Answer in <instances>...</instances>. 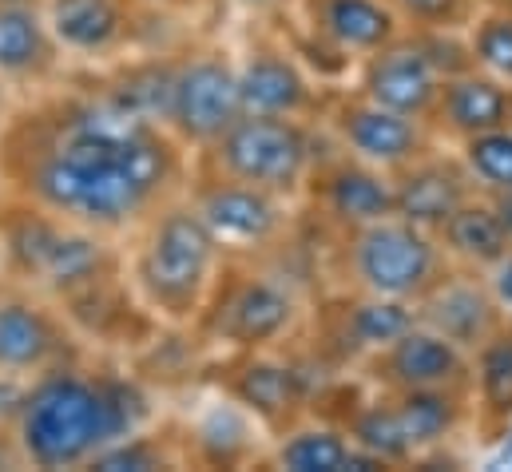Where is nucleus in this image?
Masks as SVG:
<instances>
[{"label":"nucleus","instance_id":"21","mask_svg":"<svg viewBox=\"0 0 512 472\" xmlns=\"http://www.w3.org/2000/svg\"><path fill=\"white\" fill-rule=\"evenodd\" d=\"M266 469L286 472H350V469H378L374 457H366L354 437L326 413H310L294 421L290 429L274 433L266 445Z\"/></svg>","mask_w":512,"mask_h":472},{"label":"nucleus","instance_id":"24","mask_svg":"<svg viewBox=\"0 0 512 472\" xmlns=\"http://www.w3.org/2000/svg\"><path fill=\"white\" fill-rule=\"evenodd\" d=\"M48 28L72 52H104L124 32V16L116 0H52Z\"/></svg>","mask_w":512,"mask_h":472},{"label":"nucleus","instance_id":"26","mask_svg":"<svg viewBox=\"0 0 512 472\" xmlns=\"http://www.w3.org/2000/svg\"><path fill=\"white\" fill-rule=\"evenodd\" d=\"M56 350V334L48 318L24 302L0 306V369L4 373H28L40 369Z\"/></svg>","mask_w":512,"mask_h":472},{"label":"nucleus","instance_id":"10","mask_svg":"<svg viewBox=\"0 0 512 472\" xmlns=\"http://www.w3.org/2000/svg\"><path fill=\"white\" fill-rule=\"evenodd\" d=\"M235 76L243 112L318 119L326 92L334 84L318 80L306 60L290 48V40L274 24H255L243 48H235Z\"/></svg>","mask_w":512,"mask_h":472},{"label":"nucleus","instance_id":"8","mask_svg":"<svg viewBox=\"0 0 512 472\" xmlns=\"http://www.w3.org/2000/svg\"><path fill=\"white\" fill-rule=\"evenodd\" d=\"M223 365H227V377L219 381V389L227 397H235L270 437L290 429L294 421L310 417L318 409L326 385L342 381V377H326L294 346L255 350V354H223Z\"/></svg>","mask_w":512,"mask_h":472},{"label":"nucleus","instance_id":"7","mask_svg":"<svg viewBox=\"0 0 512 472\" xmlns=\"http://www.w3.org/2000/svg\"><path fill=\"white\" fill-rule=\"evenodd\" d=\"M187 203L227 258H278L302 231V207L294 199L223 175L203 159H195V171L187 175Z\"/></svg>","mask_w":512,"mask_h":472},{"label":"nucleus","instance_id":"25","mask_svg":"<svg viewBox=\"0 0 512 472\" xmlns=\"http://www.w3.org/2000/svg\"><path fill=\"white\" fill-rule=\"evenodd\" d=\"M56 36L48 28V16H40L28 0L0 4V72L28 76L48 64Z\"/></svg>","mask_w":512,"mask_h":472},{"label":"nucleus","instance_id":"31","mask_svg":"<svg viewBox=\"0 0 512 472\" xmlns=\"http://www.w3.org/2000/svg\"><path fill=\"white\" fill-rule=\"evenodd\" d=\"M485 282H489V290H493V298H497V306L505 310V318L512 322V250L485 274Z\"/></svg>","mask_w":512,"mask_h":472},{"label":"nucleus","instance_id":"33","mask_svg":"<svg viewBox=\"0 0 512 472\" xmlns=\"http://www.w3.org/2000/svg\"><path fill=\"white\" fill-rule=\"evenodd\" d=\"M20 461H24V449H20V441H16V445L0 441V469H16Z\"/></svg>","mask_w":512,"mask_h":472},{"label":"nucleus","instance_id":"32","mask_svg":"<svg viewBox=\"0 0 512 472\" xmlns=\"http://www.w3.org/2000/svg\"><path fill=\"white\" fill-rule=\"evenodd\" d=\"M24 385L12 377V373H0V421L4 417H16L20 413V405H24Z\"/></svg>","mask_w":512,"mask_h":472},{"label":"nucleus","instance_id":"20","mask_svg":"<svg viewBox=\"0 0 512 472\" xmlns=\"http://www.w3.org/2000/svg\"><path fill=\"white\" fill-rule=\"evenodd\" d=\"M512 433V322L469 354V437L501 445Z\"/></svg>","mask_w":512,"mask_h":472},{"label":"nucleus","instance_id":"27","mask_svg":"<svg viewBox=\"0 0 512 472\" xmlns=\"http://www.w3.org/2000/svg\"><path fill=\"white\" fill-rule=\"evenodd\" d=\"M465 44L481 72L512 88V0H481L465 28Z\"/></svg>","mask_w":512,"mask_h":472},{"label":"nucleus","instance_id":"15","mask_svg":"<svg viewBox=\"0 0 512 472\" xmlns=\"http://www.w3.org/2000/svg\"><path fill=\"white\" fill-rule=\"evenodd\" d=\"M346 84L382 104L389 112H401V116L413 119H429V108H433V96H437V84H441V72L433 68V60L425 56V48L417 44L413 32H401L393 36L389 44H382L378 52L362 56Z\"/></svg>","mask_w":512,"mask_h":472},{"label":"nucleus","instance_id":"30","mask_svg":"<svg viewBox=\"0 0 512 472\" xmlns=\"http://www.w3.org/2000/svg\"><path fill=\"white\" fill-rule=\"evenodd\" d=\"M239 12L251 16V24H282L294 16V4L298 0H231Z\"/></svg>","mask_w":512,"mask_h":472},{"label":"nucleus","instance_id":"35","mask_svg":"<svg viewBox=\"0 0 512 472\" xmlns=\"http://www.w3.org/2000/svg\"><path fill=\"white\" fill-rule=\"evenodd\" d=\"M0 4H20V0H0Z\"/></svg>","mask_w":512,"mask_h":472},{"label":"nucleus","instance_id":"11","mask_svg":"<svg viewBox=\"0 0 512 472\" xmlns=\"http://www.w3.org/2000/svg\"><path fill=\"white\" fill-rule=\"evenodd\" d=\"M322 131L330 143H338L342 151L382 167V171H401L405 163H413L417 155H425L433 143H441L425 119L389 112L382 104L358 96L350 84H334L326 92L322 104Z\"/></svg>","mask_w":512,"mask_h":472},{"label":"nucleus","instance_id":"2","mask_svg":"<svg viewBox=\"0 0 512 472\" xmlns=\"http://www.w3.org/2000/svg\"><path fill=\"white\" fill-rule=\"evenodd\" d=\"M151 401L135 381L44 373L16 413V441L24 461L40 469L92 465L100 449L143 429Z\"/></svg>","mask_w":512,"mask_h":472},{"label":"nucleus","instance_id":"9","mask_svg":"<svg viewBox=\"0 0 512 472\" xmlns=\"http://www.w3.org/2000/svg\"><path fill=\"white\" fill-rule=\"evenodd\" d=\"M239 116H243V100L235 76V48H203L191 52L179 68H171L159 123L191 155L207 151Z\"/></svg>","mask_w":512,"mask_h":472},{"label":"nucleus","instance_id":"3","mask_svg":"<svg viewBox=\"0 0 512 472\" xmlns=\"http://www.w3.org/2000/svg\"><path fill=\"white\" fill-rule=\"evenodd\" d=\"M306 314L310 294L278 266V258H227L195 330L219 354H255L290 346L302 334Z\"/></svg>","mask_w":512,"mask_h":472},{"label":"nucleus","instance_id":"12","mask_svg":"<svg viewBox=\"0 0 512 472\" xmlns=\"http://www.w3.org/2000/svg\"><path fill=\"white\" fill-rule=\"evenodd\" d=\"M298 207L326 235L366 227L374 219L393 215V175L326 139V147L318 151V163L302 187Z\"/></svg>","mask_w":512,"mask_h":472},{"label":"nucleus","instance_id":"4","mask_svg":"<svg viewBox=\"0 0 512 472\" xmlns=\"http://www.w3.org/2000/svg\"><path fill=\"white\" fill-rule=\"evenodd\" d=\"M441 242L433 231L385 215L366 227L330 235L326 250V290L370 294L385 302L417 306L449 270Z\"/></svg>","mask_w":512,"mask_h":472},{"label":"nucleus","instance_id":"6","mask_svg":"<svg viewBox=\"0 0 512 472\" xmlns=\"http://www.w3.org/2000/svg\"><path fill=\"white\" fill-rule=\"evenodd\" d=\"M322 147H326V135L318 119L243 112L195 159L211 163L223 175H235L243 183H255L270 195L298 203Z\"/></svg>","mask_w":512,"mask_h":472},{"label":"nucleus","instance_id":"18","mask_svg":"<svg viewBox=\"0 0 512 472\" xmlns=\"http://www.w3.org/2000/svg\"><path fill=\"white\" fill-rule=\"evenodd\" d=\"M512 112V88L501 84L497 76L481 72V68H465V72H453L437 84V96H433V108H429V131L457 147L473 135H485V131H497V127H509Z\"/></svg>","mask_w":512,"mask_h":472},{"label":"nucleus","instance_id":"16","mask_svg":"<svg viewBox=\"0 0 512 472\" xmlns=\"http://www.w3.org/2000/svg\"><path fill=\"white\" fill-rule=\"evenodd\" d=\"M473 195H477V183L461 163L457 147L449 143H433L425 155L393 171V215L425 231H437Z\"/></svg>","mask_w":512,"mask_h":472},{"label":"nucleus","instance_id":"28","mask_svg":"<svg viewBox=\"0 0 512 472\" xmlns=\"http://www.w3.org/2000/svg\"><path fill=\"white\" fill-rule=\"evenodd\" d=\"M457 155L469 167L477 191H485V195L512 191V127H497V131L457 143Z\"/></svg>","mask_w":512,"mask_h":472},{"label":"nucleus","instance_id":"17","mask_svg":"<svg viewBox=\"0 0 512 472\" xmlns=\"http://www.w3.org/2000/svg\"><path fill=\"white\" fill-rule=\"evenodd\" d=\"M413 318L429 330H437L441 338H449L453 346H461L465 354H473L497 326H505V310L497 306L485 274L477 270H461L449 266L445 278L413 306Z\"/></svg>","mask_w":512,"mask_h":472},{"label":"nucleus","instance_id":"5","mask_svg":"<svg viewBox=\"0 0 512 472\" xmlns=\"http://www.w3.org/2000/svg\"><path fill=\"white\" fill-rule=\"evenodd\" d=\"M147 219L151 227L135 254L139 294L159 318L175 326H195L223 274L227 254L199 219V211L187 203V195L159 203Z\"/></svg>","mask_w":512,"mask_h":472},{"label":"nucleus","instance_id":"22","mask_svg":"<svg viewBox=\"0 0 512 472\" xmlns=\"http://www.w3.org/2000/svg\"><path fill=\"white\" fill-rule=\"evenodd\" d=\"M433 235H437L445 258L453 266L477 270V274H489L512 250V231L505 227L497 203L485 191H477L473 199H465Z\"/></svg>","mask_w":512,"mask_h":472},{"label":"nucleus","instance_id":"34","mask_svg":"<svg viewBox=\"0 0 512 472\" xmlns=\"http://www.w3.org/2000/svg\"><path fill=\"white\" fill-rule=\"evenodd\" d=\"M151 4H187V0H151Z\"/></svg>","mask_w":512,"mask_h":472},{"label":"nucleus","instance_id":"36","mask_svg":"<svg viewBox=\"0 0 512 472\" xmlns=\"http://www.w3.org/2000/svg\"><path fill=\"white\" fill-rule=\"evenodd\" d=\"M509 127H512V112H509Z\"/></svg>","mask_w":512,"mask_h":472},{"label":"nucleus","instance_id":"23","mask_svg":"<svg viewBox=\"0 0 512 472\" xmlns=\"http://www.w3.org/2000/svg\"><path fill=\"white\" fill-rule=\"evenodd\" d=\"M195 441L203 449L207 465H223V469H243V465H262L266 461V445L270 433L258 425L255 417L227 397L223 389L215 393V401L203 409V417L195 421Z\"/></svg>","mask_w":512,"mask_h":472},{"label":"nucleus","instance_id":"13","mask_svg":"<svg viewBox=\"0 0 512 472\" xmlns=\"http://www.w3.org/2000/svg\"><path fill=\"white\" fill-rule=\"evenodd\" d=\"M274 28H282L294 48H314L318 56H326L342 72V80L362 56L405 32L389 0H298L294 16Z\"/></svg>","mask_w":512,"mask_h":472},{"label":"nucleus","instance_id":"14","mask_svg":"<svg viewBox=\"0 0 512 472\" xmlns=\"http://www.w3.org/2000/svg\"><path fill=\"white\" fill-rule=\"evenodd\" d=\"M350 377L382 393H413V389L469 393V354L413 318L401 334H393L385 346L362 357Z\"/></svg>","mask_w":512,"mask_h":472},{"label":"nucleus","instance_id":"29","mask_svg":"<svg viewBox=\"0 0 512 472\" xmlns=\"http://www.w3.org/2000/svg\"><path fill=\"white\" fill-rule=\"evenodd\" d=\"M389 8L397 12L401 28H413V32H429V28L465 32L481 0H389Z\"/></svg>","mask_w":512,"mask_h":472},{"label":"nucleus","instance_id":"1","mask_svg":"<svg viewBox=\"0 0 512 472\" xmlns=\"http://www.w3.org/2000/svg\"><path fill=\"white\" fill-rule=\"evenodd\" d=\"M187 147L128 104L92 100L52 123L32 159V195L48 215L92 231L147 219L179 191Z\"/></svg>","mask_w":512,"mask_h":472},{"label":"nucleus","instance_id":"19","mask_svg":"<svg viewBox=\"0 0 512 472\" xmlns=\"http://www.w3.org/2000/svg\"><path fill=\"white\" fill-rule=\"evenodd\" d=\"M12 246H16L20 262L28 266V274H36L40 282H48L56 290H88L104 266L96 238L84 231L56 227L48 219L20 223L12 235Z\"/></svg>","mask_w":512,"mask_h":472}]
</instances>
